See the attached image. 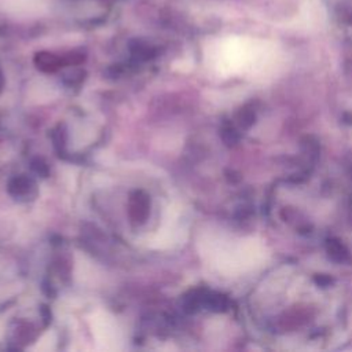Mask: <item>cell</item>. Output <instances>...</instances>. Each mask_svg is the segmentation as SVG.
I'll use <instances>...</instances> for the list:
<instances>
[{"mask_svg": "<svg viewBox=\"0 0 352 352\" xmlns=\"http://www.w3.org/2000/svg\"><path fill=\"white\" fill-rule=\"evenodd\" d=\"M205 243V256L213 267L227 275L250 271L264 263L267 252L264 245L253 238L214 236Z\"/></svg>", "mask_w": 352, "mask_h": 352, "instance_id": "1", "label": "cell"}, {"mask_svg": "<svg viewBox=\"0 0 352 352\" xmlns=\"http://www.w3.org/2000/svg\"><path fill=\"white\" fill-rule=\"evenodd\" d=\"M92 333L96 341L109 349L117 348V344L121 341L120 329L116 320L106 312H99L94 316Z\"/></svg>", "mask_w": 352, "mask_h": 352, "instance_id": "2", "label": "cell"}]
</instances>
